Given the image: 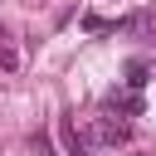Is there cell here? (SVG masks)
<instances>
[{"instance_id": "obj_1", "label": "cell", "mask_w": 156, "mask_h": 156, "mask_svg": "<svg viewBox=\"0 0 156 156\" xmlns=\"http://www.w3.org/2000/svg\"><path fill=\"white\" fill-rule=\"evenodd\" d=\"M88 136H93V146H122V141L132 136V127H127V122H117V117H93Z\"/></svg>"}, {"instance_id": "obj_2", "label": "cell", "mask_w": 156, "mask_h": 156, "mask_svg": "<svg viewBox=\"0 0 156 156\" xmlns=\"http://www.w3.org/2000/svg\"><path fill=\"white\" fill-rule=\"evenodd\" d=\"M58 136H63V146H68V156H93V136L88 132H78L68 117L58 122Z\"/></svg>"}, {"instance_id": "obj_3", "label": "cell", "mask_w": 156, "mask_h": 156, "mask_svg": "<svg viewBox=\"0 0 156 156\" xmlns=\"http://www.w3.org/2000/svg\"><path fill=\"white\" fill-rule=\"evenodd\" d=\"M151 83V63L146 58H127V93H141Z\"/></svg>"}, {"instance_id": "obj_4", "label": "cell", "mask_w": 156, "mask_h": 156, "mask_svg": "<svg viewBox=\"0 0 156 156\" xmlns=\"http://www.w3.org/2000/svg\"><path fill=\"white\" fill-rule=\"evenodd\" d=\"M107 107H117L122 117H141V93H107Z\"/></svg>"}, {"instance_id": "obj_5", "label": "cell", "mask_w": 156, "mask_h": 156, "mask_svg": "<svg viewBox=\"0 0 156 156\" xmlns=\"http://www.w3.org/2000/svg\"><path fill=\"white\" fill-rule=\"evenodd\" d=\"M78 24H83L88 34H117V20H102V15H93V10H88Z\"/></svg>"}, {"instance_id": "obj_6", "label": "cell", "mask_w": 156, "mask_h": 156, "mask_svg": "<svg viewBox=\"0 0 156 156\" xmlns=\"http://www.w3.org/2000/svg\"><path fill=\"white\" fill-rule=\"evenodd\" d=\"M0 68H20V54H15L10 44H0Z\"/></svg>"}, {"instance_id": "obj_7", "label": "cell", "mask_w": 156, "mask_h": 156, "mask_svg": "<svg viewBox=\"0 0 156 156\" xmlns=\"http://www.w3.org/2000/svg\"><path fill=\"white\" fill-rule=\"evenodd\" d=\"M34 146H39V156H54V146H49V136H34Z\"/></svg>"}]
</instances>
